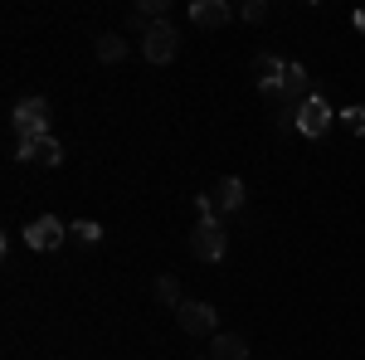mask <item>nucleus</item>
Instances as JSON below:
<instances>
[{"label": "nucleus", "mask_w": 365, "mask_h": 360, "mask_svg": "<svg viewBox=\"0 0 365 360\" xmlns=\"http://www.w3.org/2000/svg\"><path fill=\"white\" fill-rule=\"evenodd\" d=\"M190 249H195V258H205V263H220L229 249V234L220 220H200L195 234H190Z\"/></svg>", "instance_id": "7ed1b4c3"}, {"label": "nucleus", "mask_w": 365, "mask_h": 360, "mask_svg": "<svg viewBox=\"0 0 365 360\" xmlns=\"http://www.w3.org/2000/svg\"><path fill=\"white\" fill-rule=\"evenodd\" d=\"M341 127L356 132V137H365V108H346V112H341Z\"/></svg>", "instance_id": "dca6fc26"}, {"label": "nucleus", "mask_w": 365, "mask_h": 360, "mask_svg": "<svg viewBox=\"0 0 365 360\" xmlns=\"http://www.w3.org/2000/svg\"><path fill=\"white\" fill-rule=\"evenodd\" d=\"M122 54H127V39H117V34H103V39H98V58H103V63H117Z\"/></svg>", "instance_id": "ddd939ff"}, {"label": "nucleus", "mask_w": 365, "mask_h": 360, "mask_svg": "<svg viewBox=\"0 0 365 360\" xmlns=\"http://www.w3.org/2000/svg\"><path fill=\"white\" fill-rule=\"evenodd\" d=\"M263 15H268L263 0H249V5H244V20H249V25H263Z\"/></svg>", "instance_id": "f3484780"}, {"label": "nucleus", "mask_w": 365, "mask_h": 360, "mask_svg": "<svg viewBox=\"0 0 365 360\" xmlns=\"http://www.w3.org/2000/svg\"><path fill=\"white\" fill-rule=\"evenodd\" d=\"M356 29H365V10H356Z\"/></svg>", "instance_id": "a211bd4d"}, {"label": "nucleus", "mask_w": 365, "mask_h": 360, "mask_svg": "<svg viewBox=\"0 0 365 360\" xmlns=\"http://www.w3.org/2000/svg\"><path fill=\"white\" fill-rule=\"evenodd\" d=\"M156 302H166V307L185 302V297H180V287H175V277H156Z\"/></svg>", "instance_id": "4468645a"}, {"label": "nucleus", "mask_w": 365, "mask_h": 360, "mask_svg": "<svg viewBox=\"0 0 365 360\" xmlns=\"http://www.w3.org/2000/svg\"><path fill=\"white\" fill-rule=\"evenodd\" d=\"M68 234H73L78 244H98V239H103V229H98V224H93V220H78V224H73V229H68Z\"/></svg>", "instance_id": "2eb2a0df"}, {"label": "nucleus", "mask_w": 365, "mask_h": 360, "mask_svg": "<svg viewBox=\"0 0 365 360\" xmlns=\"http://www.w3.org/2000/svg\"><path fill=\"white\" fill-rule=\"evenodd\" d=\"M10 127H15V137H20V141L49 137V103H44V98H20V103H15V117H10Z\"/></svg>", "instance_id": "f257e3e1"}, {"label": "nucleus", "mask_w": 365, "mask_h": 360, "mask_svg": "<svg viewBox=\"0 0 365 360\" xmlns=\"http://www.w3.org/2000/svg\"><path fill=\"white\" fill-rule=\"evenodd\" d=\"M190 20H195L200 29H225L229 20H234V10H229L225 0H195V5H190Z\"/></svg>", "instance_id": "6e6552de"}, {"label": "nucleus", "mask_w": 365, "mask_h": 360, "mask_svg": "<svg viewBox=\"0 0 365 360\" xmlns=\"http://www.w3.org/2000/svg\"><path fill=\"white\" fill-rule=\"evenodd\" d=\"M215 205H220V210H239V205H244V180H239V175H225V180L215 185Z\"/></svg>", "instance_id": "f8f14e48"}, {"label": "nucleus", "mask_w": 365, "mask_h": 360, "mask_svg": "<svg viewBox=\"0 0 365 360\" xmlns=\"http://www.w3.org/2000/svg\"><path fill=\"white\" fill-rule=\"evenodd\" d=\"M327 127H331L327 98H307V103L297 108V132H302V137H327Z\"/></svg>", "instance_id": "423d86ee"}, {"label": "nucleus", "mask_w": 365, "mask_h": 360, "mask_svg": "<svg viewBox=\"0 0 365 360\" xmlns=\"http://www.w3.org/2000/svg\"><path fill=\"white\" fill-rule=\"evenodd\" d=\"M175 49H180V29L170 25V20H151V25H146V39H141L146 63H170Z\"/></svg>", "instance_id": "f03ea898"}, {"label": "nucleus", "mask_w": 365, "mask_h": 360, "mask_svg": "<svg viewBox=\"0 0 365 360\" xmlns=\"http://www.w3.org/2000/svg\"><path fill=\"white\" fill-rule=\"evenodd\" d=\"M278 103L282 108H302V103H307V68H302V63H287V68H282Z\"/></svg>", "instance_id": "0eeeda50"}, {"label": "nucleus", "mask_w": 365, "mask_h": 360, "mask_svg": "<svg viewBox=\"0 0 365 360\" xmlns=\"http://www.w3.org/2000/svg\"><path fill=\"white\" fill-rule=\"evenodd\" d=\"M63 234H68V229H63L54 215H39V220L25 229V244H29V249H39V253H54L58 244H63Z\"/></svg>", "instance_id": "39448f33"}, {"label": "nucleus", "mask_w": 365, "mask_h": 360, "mask_svg": "<svg viewBox=\"0 0 365 360\" xmlns=\"http://www.w3.org/2000/svg\"><path fill=\"white\" fill-rule=\"evenodd\" d=\"M244 356H249V341L239 331H225L210 341V360H244Z\"/></svg>", "instance_id": "9d476101"}, {"label": "nucleus", "mask_w": 365, "mask_h": 360, "mask_svg": "<svg viewBox=\"0 0 365 360\" xmlns=\"http://www.w3.org/2000/svg\"><path fill=\"white\" fill-rule=\"evenodd\" d=\"M282 68H287V63H282L278 54H263V58H258V83H263V93H273V98H278Z\"/></svg>", "instance_id": "9b49d317"}, {"label": "nucleus", "mask_w": 365, "mask_h": 360, "mask_svg": "<svg viewBox=\"0 0 365 360\" xmlns=\"http://www.w3.org/2000/svg\"><path fill=\"white\" fill-rule=\"evenodd\" d=\"M175 322L185 336H215V307L210 302H180L175 307Z\"/></svg>", "instance_id": "20e7f679"}, {"label": "nucleus", "mask_w": 365, "mask_h": 360, "mask_svg": "<svg viewBox=\"0 0 365 360\" xmlns=\"http://www.w3.org/2000/svg\"><path fill=\"white\" fill-rule=\"evenodd\" d=\"M58 156H63V151H58V141L54 137H39V141H20V161H34V166H58Z\"/></svg>", "instance_id": "1a4fd4ad"}]
</instances>
